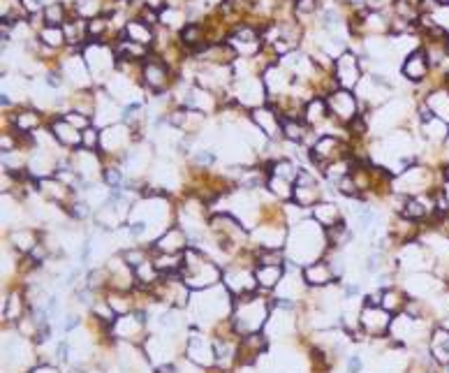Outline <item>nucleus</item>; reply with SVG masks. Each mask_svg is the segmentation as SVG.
<instances>
[{"mask_svg":"<svg viewBox=\"0 0 449 373\" xmlns=\"http://www.w3.org/2000/svg\"><path fill=\"white\" fill-rule=\"evenodd\" d=\"M185 269H188V276H185V281L192 288H204V285L218 281V269L211 262H207V258H204L199 251H188L185 253Z\"/></svg>","mask_w":449,"mask_h":373,"instance_id":"f257e3e1","label":"nucleus"},{"mask_svg":"<svg viewBox=\"0 0 449 373\" xmlns=\"http://www.w3.org/2000/svg\"><path fill=\"white\" fill-rule=\"evenodd\" d=\"M197 163H214V155L211 153H202V155H197Z\"/></svg>","mask_w":449,"mask_h":373,"instance_id":"bb28decb","label":"nucleus"},{"mask_svg":"<svg viewBox=\"0 0 449 373\" xmlns=\"http://www.w3.org/2000/svg\"><path fill=\"white\" fill-rule=\"evenodd\" d=\"M45 19L49 26H58L60 21H63V8L60 5H51V8L45 10Z\"/></svg>","mask_w":449,"mask_h":373,"instance_id":"2eb2a0df","label":"nucleus"},{"mask_svg":"<svg viewBox=\"0 0 449 373\" xmlns=\"http://www.w3.org/2000/svg\"><path fill=\"white\" fill-rule=\"evenodd\" d=\"M183 244H185V239H183V234L179 232V229H170V232L165 234L160 241H158V248L162 253H179L181 248H183Z\"/></svg>","mask_w":449,"mask_h":373,"instance_id":"1a4fd4ad","label":"nucleus"},{"mask_svg":"<svg viewBox=\"0 0 449 373\" xmlns=\"http://www.w3.org/2000/svg\"><path fill=\"white\" fill-rule=\"evenodd\" d=\"M359 366H361V362H359V359H357V357H352V359H350V369H352V373H357V369H359Z\"/></svg>","mask_w":449,"mask_h":373,"instance_id":"cd10ccee","label":"nucleus"},{"mask_svg":"<svg viewBox=\"0 0 449 373\" xmlns=\"http://www.w3.org/2000/svg\"><path fill=\"white\" fill-rule=\"evenodd\" d=\"M183 42H188V45H197L199 40H202V28L199 26H188L183 30Z\"/></svg>","mask_w":449,"mask_h":373,"instance_id":"6ab92c4d","label":"nucleus"},{"mask_svg":"<svg viewBox=\"0 0 449 373\" xmlns=\"http://www.w3.org/2000/svg\"><path fill=\"white\" fill-rule=\"evenodd\" d=\"M303 273H306V281H308L310 285H324V283L332 281V276H334L332 269H329V267L324 264V262L310 264Z\"/></svg>","mask_w":449,"mask_h":373,"instance_id":"6e6552de","label":"nucleus"},{"mask_svg":"<svg viewBox=\"0 0 449 373\" xmlns=\"http://www.w3.org/2000/svg\"><path fill=\"white\" fill-rule=\"evenodd\" d=\"M382 304L387 308H394V306H398V304H401V295H398V292H394V290H389V292H384L382 295Z\"/></svg>","mask_w":449,"mask_h":373,"instance_id":"5701e85b","label":"nucleus"},{"mask_svg":"<svg viewBox=\"0 0 449 373\" xmlns=\"http://www.w3.org/2000/svg\"><path fill=\"white\" fill-rule=\"evenodd\" d=\"M67 121L70 123H74V126H89V119H84V116H67Z\"/></svg>","mask_w":449,"mask_h":373,"instance_id":"a878e982","label":"nucleus"},{"mask_svg":"<svg viewBox=\"0 0 449 373\" xmlns=\"http://www.w3.org/2000/svg\"><path fill=\"white\" fill-rule=\"evenodd\" d=\"M341 155H343V146L338 144V139H334V137H322V142H317V146L313 148V160L317 165L336 163Z\"/></svg>","mask_w":449,"mask_h":373,"instance_id":"f03ea898","label":"nucleus"},{"mask_svg":"<svg viewBox=\"0 0 449 373\" xmlns=\"http://www.w3.org/2000/svg\"><path fill=\"white\" fill-rule=\"evenodd\" d=\"M431 350H433V355L438 362L449 364V332L447 329H438V332L433 334Z\"/></svg>","mask_w":449,"mask_h":373,"instance_id":"423d86ee","label":"nucleus"},{"mask_svg":"<svg viewBox=\"0 0 449 373\" xmlns=\"http://www.w3.org/2000/svg\"><path fill=\"white\" fill-rule=\"evenodd\" d=\"M280 267L276 264V267H262V269L257 271V281L262 283V285H266V288H273L276 285V281L280 278Z\"/></svg>","mask_w":449,"mask_h":373,"instance_id":"f8f14e48","label":"nucleus"},{"mask_svg":"<svg viewBox=\"0 0 449 373\" xmlns=\"http://www.w3.org/2000/svg\"><path fill=\"white\" fill-rule=\"evenodd\" d=\"M273 177H280V179H285V181H290L292 177H295V167H292V163H288V160H280V163L273 165Z\"/></svg>","mask_w":449,"mask_h":373,"instance_id":"4468645a","label":"nucleus"},{"mask_svg":"<svg viewBox=\"0 0 449 373\" xmlns=\"http://www.w3.org/2000/svg\"><path fill=\"white\" fill-rule=\"evenodd\" d=\"M428 202L424 200V197H410V200H405V207H403V216L410 221H419L424 216H428Z\"/></svg>","mask_w":449,"mask_h":373,"instance_id":"0eeeda50","label":"nucleus"},{"mask_svg":"<svg viewBox=\"0 0 449 373\" xmlns=\"http://www.w3.org/2000/svg\"><path fill=\"white\" fill-rule=\"evenodd\" d=\"M128 33L133 35V37H139V42H144V45H148V42H151V30H148L141 21H133V23H130V26H128Z\"/></svg>","mask_w":449,"mask_h":373,"instance_id":"ddd939ff","label":"nucleus"},{"mask_svg":"<svg viewBox=\"0 0 449 373\" xmlns=\"http://www.w3.org/2000/svg\"><path fill=\"white\" fill-rule=\"evenodd\" d=\"M428 72V60H426V54L424 52H415L408 56V60L403 63V74L413 82H422Z\"/></svg>","mask_w":449,"mask_h":373,"instance_id":"7ed1b4c3","label":"nucleus"},{"mask_svg":"<svg viewBox=\"0 0 449 373\" xmlns=\"http://www.w3.org/2000/svg\"><path fill=\"white\" fill-rule=\"evenodd\" d=\"M126 260H128V264H133V267H139V264L148 262L146 255L141 253V251H128V253H126Z\"/></svg>","mask_w":449,"mask_h":373,"instance_id":"412c9836","label":"nucleus"},{"mask_svg":"<svg viewBox=\"0 0 449 373\" xmlns=\"http://www.w3.org/2000/svg\"><path fill=\"white\" fill-rule=\"evenodd\" d=\"M283 130H285V137H290V139H301V137H303V128L292 119H288L283 123Z\"/></svg>","mask_w":449,"mask_h":373,"instance_id":"f3484780","label":"nucleus"},{"mask_svg":"<svg viewBox=\"0 0 449 373\" xmlns=\"http://www.w3.org/2000/svg\"><path fill=\"white\" fill-rule=\"evenodd\" d=\"M104 179H107L109 185H118V183H121V172H118V170H107V172H104Z\"/></svg>","mask_w":449,"mask_h":373,"instance_id":"b1692460","label":"nucleus"},{"mask_svg":"<svg viewBox=\"0 0 449 373\" xmlns=\"http://www.w3.org/2000/svg\"><path fill=\"white\" fill-rule=\"evenodd\" d=\"M361 322H364V327L369 329V332H384L387 325H389V318L382 313V310H378V308H364V318H361Z\"/></svg>","mask_w":449,"mask_h":373,"instance_id":"39448f33","label":"nucleus"},{"mask_svg":"<svg viewBox=\"0 0 449 373\" xmlns=\"http://www.w3.org/2000/svg\"><path fill=\"white\" fill-rule=\"evenodd\" d=\"M428 104H431V111L435 114V119L449 121V95L447 93H435L431 100H428Z\"/></svg>","mask_w":449,"mask_h":373,"instance_id":"9d476101","label":"nucleus"},{"mask_svg":"<svg viewBox=\"0 0 449 373\" xmlns=\"http://www.w3.org/2000/svg\"><path fill=\"white\" fill-rule=\"evenodd\" d=\"M315 0H299V5H297V10L299 12H306V14H308V12H315Z\"/></svg>","mask_w":449,"mask_h":373,"instance_id":"393cba45","label":"nucleus"},{"mask_svg":"<svg viewBox=\"0 0 449 373\" xmlns=\"http://www.w3.org/2000/svg\"><path fill=\"white\" fill-rule=\"evenodd\" d=\"M144 79L153 91H162L167 86V67L162 63H148L144 67Z\"/></svg>","mask_w":449,"mask_h":373,"instance_id":"20e7f679","label":"nucleus"},{"mask_svg":"<svg viewBox=\"0 0 449 373\" xmlns=\"http://www.w3.org/2000/svg\"><path fill=\"white\" fill-rule=\"evenodd\" d=\"M260 262L264 267H276L283 262V255H280V251H266L260 255Z\"/></svg>","mask_w":449,"mask_h":373,"instance_id":"a211bd4d","label":"nucleus"},{"mask_svg":"<svg viewBox=\"0 0 449 373\" xmlns=\"http://www.w3.org/2000/svg\"><path fill=\"white\" fill-rule=\"evenodd\" d=\"M16 123H19V126H21V128L30 130V128H35V126H37V116L33 114V111H28V114H21V116H19Z\"/></svg>","mask_w":449,"mask_h":373,"instance_id":"4be33fe9","label":"nucleus"},{"mask_svg":"<svg viewBox=\"0 0 449 373\" xmlns=\"http://www.w3.org/2000/svg\"><path fill=\"white\" fill-rule=\"evenodd\" d=\"M269 188L276 192V195H283V197L290 195V181H285V179H280V177H271Z\"/></svg>","mask_w":449,"mask_h":373,"instance_id":"dca6fc26","label":"nucleus"},{"mask_svg":"<svg viewBox=\"0 0 449 373\" xmlns=\"http://www.w3.org/2000/svg\"><path fill=\"white\" fill-rule=\"evenodd\" d=\"M81 144H84L86 148H95L97 146V135H95V130H84L81 133Z\"/></svg>","mask_w":449,"mask_h":373,"instance_id":"aec40b11","label":"nucleus"},{"mask_svg":"<svg viewBox=\"0 0 449 373\" xmlns=\"http://www.w3.org/2000/svg\"><path fill=\"white\" fill-rule=\"evenodd\" d=\"M445 3H449V0H445Z\"/></svg>","mask_w":449,"mask_h":373,"instance_id":"c85d7f7f","label":"nucleus"},{"mask_svg":"<svg viewBox=\"0 0 449 373\" xmlns=\"http://www.w3.org/2000/svg\"><path fill=\"white\" fill-rule=\"evenodd\" d=\"M315 216L320 218L324 225L327 227H332L338 223V209L334 207V204H320V207L315 209Z\"/></svg>","mask_w":449,"mask_h":373,"instance_id":"9b49d317","label":"nucleus"}]
</instances>
